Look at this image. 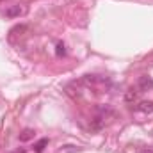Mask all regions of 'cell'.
<instances>
[{
    "label": "cell",
    "instance_id": "6da1fadb",
    "mask_svg": "<svg viewBox=\"0 0 153 153\" xmlns=\"http://www.w3.org/2000/svg\"><path fill=\"white\" fill-rule=\"evenodd\" d=\"M25 14H27V7L25 5H20V4L9 5L5 9V18H20V16H25Z\"/></svg>",
    "mask_w": 153,
    "mask_h": 153
},
{
    "label": "cell",
    "instance_id": "7a4b0ae2",
    "mask_svg": "<svg viewBox=\"0 0 153 153\" xmlns=\"http://www.w3.org/2000/svg\"><path fill=\"white\" fill-rule=\"evenodd\" d=\"M153 89V78L150 75H143L137 80V93H144V91H152Z\"/></svg>",
    "mask_w": 153,
    "mask_h": 153
},
{
    "label": "cell",
    "instance_id": "3957f363",
    "mask_svg": "<svg viewBox=\"0 0 153 153\" xmlns=\"http://www.w3.org/2000/svg\"><path fill=\"white\" fill-rule=\"evenodd\" d=\"M34 134H36V132H34L32 128H23V130L20 132V135H18V137H20V141H22V143H27V141L34 139Z\"/></svg>",
    "mask_w": 153,
    "mask_h": 153
},
{
    "label": "cell",
    "instance_id": "277c9868",
    "mask_svg": "<svg viewBox=\"0 0 153 153\" xmlns=\"http://www.w3.org/2000/svg\"><path fill=\"white\" fill-rule=\"evenodd\" d=\"M135 111L144 112V114H152L153 112V102H141V103L135 107Z\"/></svg>",
    "mask_w": 153,
    "mask_h": 153
},
{
    "label": "cell",
    "instance_id": "5b68a950",
    "mask_svg": "<svg viewBox=\"0 0 153 153\" xmlns=\"http://www.w3.org/2000/svg\"><path fill=\"white\" fill-rule=\"evenodd\" d=\"M46 144H48V139H41L34 148H36V152H38V153H41L43 150H45V146H46Z\"/></svg>",
    "mask_w": 153,
    "mask_h": 153
},
{
    "label": "cell",
    "instance_id": "8992f818",
    "mask_svg": "<svg viewBox=\"0 0 153 153\" xmlns=\"http://www.w3.org/2000/svg\"><path fill=\"white\" fill-rule=\"evenodd\" d=\"M76 152V146H73V144H66V146H62V150L59 153H75Z\"/></svg>",
    "mask_w": 153,
    "mask_h": 153
},
{
    "label": "cell",
    "instance_id": "52a82bcc",
    "mask_svg": "<svg viewBox=\"0 0 153 153\" xmlns=\"http://www.w3.org/2000/svg\"><path fill=\"white\" fill-rule=\"evenodd\" d=\"M135 96H137V93H134V89H130V91L126 93V96H125V98L130 102V100H135Z\"/></svg>",
    "mask_w": 153,
    "mask_h": 153
},
{
    "label": "cell",
    "instance_id": "ba28073f",
    "mask_svg": "<svg viewBox=\"0 0 153 153\" xmlns=\"http://www.w3.org/2000/svg\"><path fill=\"white\" fill-rule=\"evenodd\" d=\"M137 153H153V150H150V148H143V150H139Z\"/></svg>",
    "mask_w": 153,
    "mask_h": 153
},
{
    "label": "cell",
    "instance_id": "9c48e42d",
    "mask_svg": "<svg viewBox=\"0 0 153 153\" xmlns=\"http://www.w3.org/2000/svg\"><path fill=\"white\" fill-rule=\"evenodd\" d=\"M14 153H25V150H18V152H14Z\"/></svg>",
    "mask_w": 153,
    "mask_h": 153
}]
</instances>
